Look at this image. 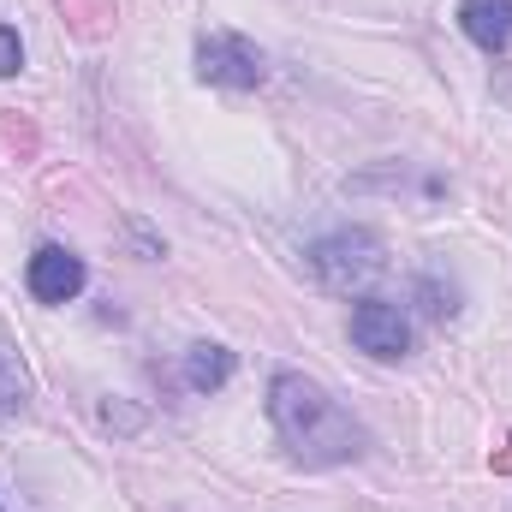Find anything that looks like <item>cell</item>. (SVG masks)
<instances>
[{
    "label": "cell",
    "mask_w": 512,
    "mask_h": 512,
    "mask_svg": "<svg viewBox=\"0 0 512 512\" xmlns=\"http://www.w3.org/2000/svg\"><path fill=\"white\" fill-rule=\"evenodd\" d=\"M24 72V42L12 24H0V78H18Z\"/></svg>",
    "instance_id": "cell-10"
},
{
    "label": "cell",
    "mask_w": 512,
    "mask_h": 512,
    "mask_svg": "<svg viewBox=\"0 0 512 512\" xmlns=\"http://www.w3.org/2000/svg\"><path fill=\"white\" fill-rule=\"evenodd\" d=\"M268 423L280 435V447L298 465H352L370 453V429L304 370H274L268 376Z\"/></svg>",
    "instance_id": "cell-1"
},
{
    "label": "cell",
    "mask_w": 512,
    "mask_h": 512,
    "mask_svg": "<svg viewBox=\"0 0 512 512\" xmlns=\"http://www.w3.org/2000/svg\"><path fill=\"white\" fill-rule=\"evenodd\" d=\"M24 286L36 304H72L84 292V256L66 251V245H42L24 268Z\"/></svg>",
    "instance_id": "cell-5"
},
{
    "label": "cell",
    "mask_w": 512,
    "mask_h": 512,
    "mask_svg": "<svg viewBox=\"0 0 512 512\" xmlns=\"http://www.w3.org/2000/svg\"><path fill=\"white\" fill-rule=\"evenodd\" d=\"M459 30L483 54H507L512 48V0H459Z\"/></svg>",
    "instance_id": "cell-6"
},
{
    "label": "cell",
    "mask_w": 512,
    "mask_h": 512,
    "mask_svg": "<svg viewBox=\"0 0 512 512\" xmlns=\"http://www.w3.org/2000/svg\"><path fill=\"white\" fill-rule=\"evenodd\" d=\"M24 405H30V370H24L12 334L0 328V411L12 417V411H24Z\"/></svg>",
    "instance_id": "cell-8"
},
{
    "label": "cell",
    "mask_w": 512,
    "mask_h": 512,
    "mask_svg": "<svg viewBox=\"0 0 512 512\" xmlns=\"http://www.w3.org/2000/svg\"><path fill=\"white\" fill-rule=\"evenodd\" d=\"M352 346L382 358V364H399L411 352V316L387 298H358L352 304Z\"/></svg>",
    "instance_id": "cell-4"
},
{
    "label": "cell",
    "mask_w": 512,
    "mask_h": 512,
    "mask_svg": "<svg viewBox=\"0 0 512 512\" xmlns=\"http://www.w3.org/2000/svg\"><path fill=\"white\" fill-rule=\"evenodd\" d=\"M411 292H417V310H423V316H435V322L459 310V292H453V286H441L435 274H417V286H411Z\"/></svg>",
    "instance_id": "cell-9"
},
{
    "label": "cell",
    "mask_w": 512,
    "mask_h": 512,
    "mask_svg": "<svg viewBox=\"0 0 512 512\" xmlns=\"http://www.w3.org/2000/svg\"><path fill=\"white\" fill-rule=\"evenodd\" d=\"M304 262H310V274L328 292H364L387 268V245H382V233H370V227H340V233L316 239L304 251Z\"/></svg>",
    "instance_id": "cell-2"
},
{
    "label": "cell",
    "mask_w": 512,
    "mask_h": 512,
    "mask_svg": "<svg viewBox=\"0 0 512 512\" xmlns=\"http://www.w3.org/2000/svg\"><path fill=\"white\" fill-rule=\"evenodd\" d=\"M227 382H233V352L215 346V340H197L185 352V387L191 393H221Z\"/></svg>",
    "instance_id": "cell-7"
},
{
    "label": "cell",
    "mask_w": 512,
    "mask_h": 512,
    "mask_svg": "<svg viewBox=\"0 0 512 512\" xmlns=\"http://www.w3.org/2000/svg\"><path fill=\"white\" fill-rule=\"evenodd\" d=\"M197 78L215 90H262L268 84V54L239 30H203L197 36Z\"/></svg>",
    "instance_id": "cell-3"
}]
</instances>
